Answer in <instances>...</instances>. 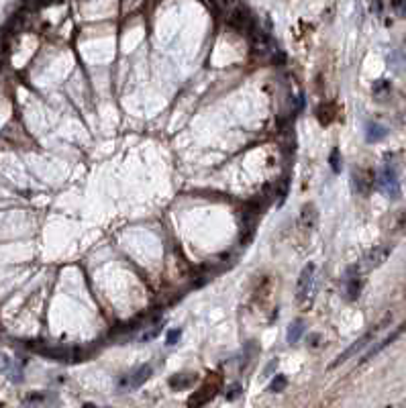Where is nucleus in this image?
Segmentation results:
<instances>
[{"instance_id":"obj_1","label":"nucleus","mask_w":406,"mask_h":408,"mask_svg":"<svg viewBox=\"0 0 406 408\" xmlns=\"http://www.w3.org/2000/svg\"><path fill=\"white\" fill-rule=\"evenodd\" d=\"M225 12V18H227V23L233 27V29H237V31H243V33H251V29L255 27L253 25V18H251V12L249 8L241 2V0H235V2L223 10Z\"/></svg>"},{"instance_id":"obj_2","label":"nucleus","mask_w":406,"mask_h":408,"mask_svg":"<svg viewBox=\"0 0 406 408\" xmlns=\"http://www.w3.org/2000/svg\"><path fill=\"white\" fill-rule=\"evenodd\" d=\"M390 318H392L390 314H388L386 318H382V323H380V325H376V327H372V331H368L366 335H361V337H359V339H357V341L353 343V345H349V347H347V349H345L343 353H341V355H339V357H337V359H335V361L331 363V366H329V368L333 370V368H337V366H341V363H345L347 359H351V357H353L355 353H359V351H361L363 347H368V345H370V343L374 341V337H376V335H378V333L382 331V327H386V325L390 323Z\"/></svg>"},{"instance_id":"obj_3","label":"nucleus","mask_w":406,"mask_h":408,"mask_svg":"<svg viewBox=\"0 0 406 408\" xmlns=\"http://www.w3.org/2000/svg\"><path fill=\"white\" fill-rule=\"evenodd\" d=\"M390 253H392V247H388V245H380V247H374L372 251H368L366 255L361 257V262L355 266L357 268V272L359 273H366V272H372V270H376V268H380L384 262L388 260L390 257Z\"/></svg>"},{"instance_id":"obj_4","label":"nucleus","mask_w":406,"mask_h":408,"mask_svg":"<svg viewBox=\"0 0 406 408\" xmlns=\"http://www.w3.org/2000/svg\"><path fill=\"white\" fill-rule=\"evenodd\" d=\"M376 182H378V188H380L386 196H390L392 200H396V198L400 196L398 176H396V171H394L392 167H384V169L380 171V174H378Z\"/></svg>"},{"instance_id":"obj_5","label":"nucleus","mask_w":406,"mask_h":408,"mask_svg":"<svg viewBox=\"0 0 406 408\" xmlns=\"http://www.w3.org/2000/svg\"><path fill=\"white\" fill-rule=\"evenodd\" d=\"M314 273H316V268H314V264H308L304 270H302V273H300V277H298V288H296V300L298 302H304L306 298H310V294H312V286H314Z\"/></svg>"},{"instance_id":"obj_6","label":"nucleus","mask_w":406,"mask_h":408,"mask_svg":"<svg viewBox=\"0 0 406 408\" xmlns=\"http://www.w3.org/2000/svg\"><path fill=\"white\" fill-rule=\"evenodd\" d=\"M404 331H406V323H402V325H400L398 329H394V331H392V333H390V335H388L386 339H382V341L378 343V345H374V347H372V349H370V351H368L366 355L361 357V361H359V363H368L370 359H374V357H376L378 353H382V351L386 349V347H390L392 343H394V341H396V339H398V337H400V335H402Z\"/></svg>"},{"instance_id":"obj_7","label":"nucleus","mask_w":406,"mask_h":408,"mask_svg":"<svg viewBox=\"0 0 406 408\" xmlns=\"http://www.w3.org/2000/svg\"><path fill=\"white\" fill-rule=\"evenodd\" d=\"M221 390V380L217 378V376H212V378H208L206 380V386L202 390H198L196 394H194V398L190 400V404H202V402H208L212 396H215L217 392Z\"/></svg>"},{"instance_id":"obj_8","label":"nucleus","mask_w":406,"mask_h":408,"mask_svg":"<svg viewBox=\"0 0 406 408\" xmlns=\"http://www.w3.org/2000/svg\"><path fill=\"white\" fill-rule=\"evenodd\" d=\"M353 188L357 194H368L372 188V174L366 169H355L353 174Z\"/></svg>"},{"instance_id":"obj_9","label":"nucleus","mask_w":406,"mask_h":408,"mask_svg":"<svg viewBox=\"0 0 406 408\" xmlns=\"http://www.w3.org/2000/svg\"><path fill=\"white\" fill-rule=\"evenodd\" d=\"M151 372H153L151 366H141L133 376H127L121 384H123V386L127 384V386H131V388H139L141 384H145L149 378H151Z\"/></svg>"},{"instance_id":"obj_10","label":"nucleus","mask_w":406,"mask_h":408,"mask_svg":"<svg viewBox=\"0 0 406 408\" xmlns=\"http://www.w3.org/2000/svg\"><path fill=\"white\" fill-rule=\"evenodd\" d=\"M300 227L306 233H310L316 227V208H314V204H304V208L300 212Z\"/></svg>"},{"instance_id":"obj_11","label":"nucleus","mask_w":406,"mask_h":408,"mask_svg":"<svg viewBox=\"0 0 406 408\" xmlns=\"http://www.w3.org/2000/svg\"><path fill=\"white\" fill-rule=\"evenodd\" d=\"M359 292H361L359 272H357V268H353V270H349V277H347V296H349L351 300H355V298L359 296Z\"/></svg>"},{"instance_id":"obj_12","label":"nucleus","mask_w":406,"mask_h":408,"mask_svg":"<svg viewBox=\"0 0 406 408\" xmlns=\"http://www.w3.org/2000/svg\"><path fill=\"white\" fill-rule=\"evenodd\" d=\"M196 376H190V374H178V376H172V380H169V386H172L174 390H186L190 388L192 384H194Z\"/></svg>"},{"instance_id":"obj_13","label":"nucleus","mask_w":406,"mask_h":408,"mask_svg":"<svg viewBox=\"0 0 406 408\" xmlns=\"http://www.w3.org/2000/svg\"><path fill=\"white\" fill-rule=\"evenodd\" d=\"M368 135H366V139L370 141V143H378V141H382L384 137H386V127H382V125H378V123H370L368 125Z\"/></svg>"},{"instance_id":"obj_14","label":"nucleus","mask_w":406,"mask_h":408,"mask_svg":"<svg viewBox=\"0 0 406 408\" xmlns=\"http://www.w3.org/2000/svg\"><path fill=\"white\" fill-rule=\"evenodd\" d=\"M316 115H318V121L323 123V125H329L331 121H333V117H335V104H320L318 106V111H316Z\"/></svg>"},{"instance_id":"obj_15","label":"nucleus","mask_w":406,"mask_h":408,"mask_svg":"<svg viewBox=\"0 0 406 408\" xmlns=\"http://www.w3.org/2000/svg\"><path fill=\"white\" fill-rule=\"evenodd\" d=\"M304 325H302V320H294L292 323V327L288 329V343H296L298 339H300V335H302V329Z\"/></svg>"},{"instance_id":"obj_16","label":"nucleus","mask_w":406,"mask_h":408,"mask_svg":"<svg viewBox=\"0 0 406 408\" xmlns=\"http://www.w3.org/2000/svg\"><path fill=\"white\" fill-rule=\"evenodd\" d=\"M329 163H331V169L335 171V174H339V171H341V153H339V149H333V151H331Z\"/></svg>"},{"instance_id":"obj_17","label":"nucleus","mask_w":406,"mask_h":408,"mask_svg":"<svg viewBox=\"0 0 406 408\" xmlns=\"http://www.w3.org/2000/svg\"><path fill=\"white\" fill-rule=\"evenodd\" d=\"M286 384H288V380H286L284 376H275L273 382H271V386H270V390H271V392H282V390L286 388Z\"/></svg>"},{"instance_id":"obj_18","label":"nucleus","mask_w":406,"mask_h":408,"mask_svg":"<svg viewBox=\"0 0 406 408\" xmlns=\"http://www.w3.org/2000/svg\"><path fill=\"white\" fill-rule=\"evenodd\" d=\"M241 392H243L241 384H239V382H235V384H231L229 388H227V398H229V400H235L237 396H241Z\"/></svg>"},{"instance_id":"obj_19","label":"nucleus","mask_w":406,"mask_h":408,"mask_svg":"<svg viewBox=\"0 0 406 408\" xmlns=\"http://www.w3.org/2000/svg\"><path fill=\"white\" fill-rule=\"evenodd\" d=\"M390 4L398 16H406V0H390Z\"/></svg>"},{"instance_id":"obj_20","label":"nucleus","mask_w":406,"mask_h":408,"mask_svg":"<svg viewBox=\"0 0 406 408\" xmlns=\"http://www.w3.org/2000/svg\"><path fill=\"white\" fill-rule=\"evenodd\" d=\"M10 368H12V361H10V357H8L6 353H2V351H0V374L8 372Z\"/></svg>"},{"instance_id":"obj_21","label":"nucleus","mask_w":406,"mask_h":408,"mask_svg":"<svg viewBox=\"0 0 406 408\" xmlns=\"http://www.w3.org/2000/svg\"><path fill=\"white\" fill-rule=\"evenodd\" d=\"M390 90V86H388V82H384V80H380V82H376L374 84V94L376 96H382V94H386Z\"/></svg>"},{"instance_id":"obj_22","label":"nucleus","mask_w":406,"mask_h":408,"mask_svg":"<svg viewBox=\"0 0 406 408\" xmlns=\"http://www.w3.org/2000/svg\"><path fill=\"white\" fill-rule=\"evenodd\" d=\"M43 402H45V394H41V392H33L25 400V404H43Z\"/></svg>"},{"instance_id":"obj_23","label":"nucleus","mask_w":406,"mask_h":408,"mask_svg":"<svg viewBox=\"0 0 406 408\" xmlns=\"http://www.w3.org/2000/svg\"><path fill=\"white\" fill-rule=\"evenodd\" d=\"M180 335H182V331H180V329H176V331L169 333V335H167V345H176L178 339H180Z\"/></svg>"},{"instance_id":"obj_24","label":"nucleus","mask_w":406,"mask_h":408,"mask_svg":"<svg viewBox=\"0 0 406 408\" xmlns=\"http://www.w3.org/2000/svg\"><path fill=\"white\" fill-rule=\"evenodd\" d=\"M157 333H159V329H151V331H149V333H145V335H143L141 339H143V341H149V339H153V337H155Z\"/></svg>"},{"instance_id":"obj_25","label":"nucleus","mask_w":406,"mask_h":408,"mask_svg":"<svg viewBox=\"0 0 406 408\" xmlns=\"http://www.w3.org/2000/svg\"><path fill=\"white\" fill-rule=\"evenodd\" d=\"M372 10L374 12H382V2H380V0H372Z\"/></svg>"},{"instance_id":"obj_26","label":"nucleus","mask_w":406,"mask_h":408,"mask_svg":"<svg viewBox=\"0 0 406 408\" xmlns=\"http://www.w3.org/2000/svg\"><path fill=\"white\" fill-rule=\"evenodd\" d=\"M273 61H275V63H284V55H282V53H277V55L273 57Z\"/></svg>"},{"instance_id":"obj_27","label":"nucleus","mask_w":406,"mask_h":408,"mask_svg":"<svg viewBox=\"0 0 406 408\" xmlns=\"http://www.w3.org/2000/svg\"><path fill=\"white\" fill-rule=\"evenodd\" d=\"M316 341H318V335H312V337H310V343H312V345H314V343H316Z\"/></svg>"}]
</instances>
